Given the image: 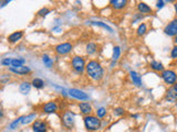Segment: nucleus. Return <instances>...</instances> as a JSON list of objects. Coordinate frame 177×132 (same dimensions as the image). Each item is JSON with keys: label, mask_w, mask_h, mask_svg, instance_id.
<instances>
[{"label": "nucleus", "mask_w": 177, "mask_h": 132, "mask_svg": "<svg viewBox=\"0 0 177 132\" xmlns=\"http://www.w3.org/2000/svg\"><path fill=\"white\" fill-rule=\"evenodd\" d=\"M105 115H106V108H104V107H101L96 110V117L98 118H104Z\"/></svg>", "instance_id": "cd10ccee"}, {"label": "nucleus", "mask_w": 177, "mask_h": 132, "mask_svg": "<svg viewBox=\"0 0 177 132\" xmlns=\"http://www.w3.org/2000/svg\"><path fill=\"white\" fill-rule=\"evenodd\" d=\"M71 65H72V68L79 74H83L84 70H85L86 65H85V61L83 57L81 56H74L71 60Z\"/></svg>", "instance_id": "7ed1b4c3"}, {"label": "nucleus", "mask_w": 177, "mask_h": 132, "mask_svg": "<svg viewBox=\"0 0 177 132\" xmlns=\"http://www.w3.org/2000/svg\"><path fill=\"white\" fill-rule=\"evenodd\" d=\"M96 50H98V46H96L95 43H88V45H86V52H88V54H90V55H92V54H94L96 52Z\"/></svg>", "instance_id": "393cba45"}, {"label": "nucleus", "mask_w": 177, "mask_h": 132, "mask_svg": "<svg viewBox=\"0 0 177 132\" xmlns=\"http://www.w3.org/2000/svg\"><path fill=\"white\" fill-rule=\"evenodd\" d=\"M74 120H75V116L72 111H65L64 115L62 116V123L65 128L71 129L74 125Z\"/></svg>", "instance_id": "39448f33"}, {"label": "nucleus", "mask_w": 177, "mask_h": 132, "mask_svg": "<svg viewBox=\"0 0 177 132\" xmlns=\"http://www.w3.org/2000/svg\"><path fill=\"white\" fill-rule=\"evenodd\" d=\"M31 83H28V81H24L22 84H20L19 86V90H20L21 94H24V95H27V94L30 93V89H31Z\"/></svg>", "instance_id": "2eb2a0df"}, {"label": "nucleus", "mask_w": 177, "mask_h": 132, "mask_svg": "<svg viewBox=\"0 0 177 132\" xmlns=\"http://www.w3.org/2000/svg\"><path fill=\"white\" fill-rule=\"evenodd\" d=\"M137 10L140 13H151L152 8L148 5H146L145 2H140L137 5Z\"/></svg>", "instance_id": "a211bd4d"}, {"label": "nucleus", "mask_w": 177, "mask_h": 132, "mask_svg": "<svg viewBox=\"0 0 177 132\" xmlns=\"http://www.w3.org/2000/svg\"><path fill=\"white\" fill-rule=\"evenodd\" d=\"M22 37H24V32L22 31H17V32H13L12 34H10L8 37V41L10 43H17L19 40H21Z\"/></svg>", "instance_id": "4468645a"}, {"label": "nucleus", "mask_w": 177, "mask_h": 132, "mask_svg": "<svg viewBox=\"0 0 177 132\" xmlns=\"http://www.w3.org/2000/svg\"><path fill=\"white\" fill-rule=\"evenodd\" d=\"M151 68L156 72H163L164 71V66L161 62H157V61H153L151 62Z\"/></svg>", "instance_id": "6ab92c4d"}, {"label": "nucleus", "mask_w": 177, "mask_h": 132, "mask_svg": "<svg viewBox=\"0 0 177 132\" xmlns=\"http://www.w3.org/2000/svg\"><path fill=\"white\" fill-rule=\"evenodd\" d=\"M90 23H91V24H94V26L101 27V28L105 29V30H107L109 32H111V33L113 32L112 28H110V27L107 26L106 23H104V22H101V21H90Z\"/></svg>", "instance_id": "aec40b11"}, {"label": "nucleus", "mask_w": 177, "mask_h": 132, "mask_svg": "<svg viewBox=\"0 0 177 132\" xmlns=\"http://www.w3.org/2000/svg\"><path fill=\"white\" fill-rule=\"evenodd\" d=\"M48 125L42 120H35L32 125V130L35 132H47Z\"/></svg>", "instance_id": "9b49d317"}, {"label": "nucleus", "mask_w": 177, "mask_h": 132, "mask_svg": "<svg viewBox=\"0 0 177 132\" xmlns=\"http://www.w3.org/2000/svg\"><path fill=\"white\" fill-rule=\"evenodd\" d=\"M162 78H163L164 83L167 84V85H173L177 83V74L172 70H166L162 72Z\"/></svg>", "instance_id": "20e7f679"}, {"label": "nucleus", "mask_w": 177, "mask_h": 132, "mask_svg": "<svg viewBox=\"0 0 177 132\" xmlns=\"http://www.w3.org/2000/svg\"><path fill=\"white\" fill-rule=\"evenodd\" d=\"M166 100H168V101L170 102H174V101H177V93L172 88H169L167 91H166Z\"/></svg>", "instance_id": "dca6fc26"}, {"label": "nucleus", "mask_w": 177, "mask_h": 132, "mask_svg": "<svg viewBox=\"0 0 177 132\" xmlns=\"http://www.w3.org/2000/svg\"><path fill=\"white\" fill-rule=\"evenodd\" d=\"M146 31H147V26L145 23H142V24H140L138 26V28H137V35L138 37H142V35H144L145 33H146Z\"/></svg>", "instance_id": "a878e982"}, {"label": "nucleus", "mask_w": 177, "mask_h": 132, "mask_svg": "<svg viewBox=\"0 0 177 132\" xmlns=\"http://www.w3.org/2000/svg\"><path fill=\"white\" fill-rule=\"evenodd\" d=\"M24 58H12V63H11V67H19V66H22L24 64Z\"/></svg>", "instance_id": "b1692460"}, {"label": "nucleus", "mask_w": 177, "mask_h": 132, "mask_svg": "<svg viewBox=\"0 0 177 132\" xmlns=\"http://www.w3.org/2000/svg\"><path fill=\"white\" fill-rule=\"evenodd\" d=\"M79 108L84 116H90L92 112V106L88 102H80Z\"/></svg>", "instance_id": "f8f14e48"}, {"label": "nucleus", "mask_w": 177, "mask_h": 132, "mask_svg": "<svg viewBox=\"0 0 177 132\" xmlns=\"http://www.w3.org/2000/svg\"><path fill=\"white\" fill-rule=\"evenodd\" d=\"M11 63H12V58L6 57L1 60V65H3V66H10V67H11Z\"/></svg>", "instance_id": "c756f323"}, {"label": "nucleus", "mask_w": 177, "mask_h": 132, "mask_svg": "<svg viewBox=\"0 0 177 132\" xmlns=\"http://www.w3.org/2000/svg\"><path fill=\"white\" fill-rule=\"evenodd\" d=\"M84 125L88 131H96L101 128V120L95 116H85L84 117Z\"/></svg>", "instance_id": "f03ea898"}, {"label": "nucleus", "mask_w": 177, "mask_h": 132, "mask_svg": "<svg viewBox=\"0 0 177 132\" xmlns=\"http://www.w3.org/2000/svg\"><path fill=\"white\" fill-rule=\"evenodd\" d=\"M35 117H37L35 114H31V115H29V116H24V119H22V122L21 123H22V125H28V123L31 122Z\"/></svg>", "instance_id": "bb28decb"}, {"label": "nucleus", "mask_w": 177, "mask_h": 132, "mask_svg": "<svg viewBox=\"0 0 177 132\" xmlns=\"http://www.w3.org/2000/svg\"><path fill=\"white\" fill-rule=\"evenodd\" d=\"M73 49V45L71 43H61L58 44L56 47H54V51L59 55H65V54L70 53Z\"/></svg>", "instance_id": "0eeeda50"}, {"label": "nucleus", "mask_w": 177, "mask_h": 132, "mask_svg": "<svg viewBox=\"0 0 177 132\" xmlns=\"http://www.w3.org/2000/svg\"><path fill=\"white\" fill-rule=\"evenodd\" d=\"M69 95L71 97L75 98L78 100H81V101H85V100H88L90 97L86 93H84L83 90H80V89H77V88H72V89H69Z\"/></svg>", "instance_id": "423d86ee"}, {"label": "nucleus", "mask_w": 177, "mask_h": 132, "mask_svg": "<svg viewBox=\"0 0 177 132\" xmlns=\"http://www.w3.org/2000/svg\"><path fill=\"white\" fill-rule=\"evenodd\" d=\"M114 115L115 116H122V115H124V109L123 108H116L114 110Z\"/></svg>", "instance_id": "473e14b6"}, {"label": "nucleus", "mask_w": 177, "mask_h": 132, "mask_svg": "<svg viewBox=\"0 0 177 132\" xmlns=\"http://www.w3.org/2000/svg\"><path fill=\"white\" fill-rule=\"evenodd\" d=\"M49 12H50V10L48 9V8H42L41 10H39V11H38V14H39L40 17H46L48 13H49Z\"/></svg>", "instance_id": "7c9ffc66"}, {"label": "nucleus", "mask_w": 177, "mask_h": 132, "mask_svg": "<svg viewBox=\"0 0 177 132\" xmlns=\"http://www.w3.org/2000/svg\"><path fill=\"white\" fill-rule=\"evenodd\" d=\"M110 3L112 5V7L114 8L115 10H121L126 7L127 1H126V0H112V1H110Z\"/></svg>", "instance_id": "ddd939ff"}, {"label": "nucleus", "mask_w": 177, "mask_h": 132, "mask_svg": "<svg viewBox=\"0 0 177 132\" xmlns=\"http://www.w3.org/2000/svg\"><path fill=\"white\" fill-rule=\"evenodd\" d=\"M174 8H175V12H176V16H177V2L174 3Z\"/></svg>", "instance_id": "c9c22d12"}, {"label": "nucleus", "mask_w": 177, "mask_h": 132, "mask_svg": "<svg viewBox=\"0 0 177 132\" xmlns=\"http://www.w3.org/2000/svg\"><path fill=\"white\" fill-rule=\"evenodd\" d=\"M120 56H121V49H120V46H114V50H113V56H112L113 65H114V63H116V61L120 58Z\"/></svg>", "instance_id": "4be33fe9"}, {"label": "nucleus", "mask_w": 177, "mask_h": 132, "mask_svg": "<svg viewBox=\"0 0 177 132\" xmlns=\"http://www.w3.org/2000/svg\"><path fill=\"white\" fill-rule=\"evenodd\" d=\"M22 119H24V116L22 117H19L18 119H16V120L13 121V122H11V125H10V129H16V128H18V125H19V123L20 122H22Z\"/></svg>", "instance_id": "c85d7f7f"}, {"label": "nucleus", "mask_w": 177, "mask_h": 132, "mask_svg": "<svg viewBox=\"0 0 177 132\" xmlns=\"http://www.w3.org/2000/svg\"><path fill=\"white\" fill-rule=\"evenodd\" d=\"M42 110H43V112H46V114H53V112L58 111V105H56V101H49L43 105Z\"/></svg>", "instance_id": "9d476101"}, {"label": "nucleus", "mask_w": 177, "mask_h": 132, "mask_svg": "<svg viewBox=\"0 0 177 132\" xmlns=\"http://www.w3.org/2000/svg\"><path fill=\"white\" fill-rule=\"evenodd\" d=\"M170 57L177 58V45H175V46L172 49V52H170Z\"/></svg>", "instance_id": "2f4dec72"}, {"label": "nucleus", "mask_w": 177, "mask_h": 132, "mask_svg": "<svg viewBox=\"0 0 177 132\" xmlns=\"http://www.w3.org/2000/svg\"><path fill=\"white\" fill-rule=\"evenodd\" d=\"M164 3H165V1H157L156 7L157 8H163L164 7Z\"/></svg>", "instance_id": "72a5a7b5"}, {"label": "nucleus", "mask_w": 177, "mask_h": 132, "mask_svg": "<svg viewBox=\"0 0 177 132\" xmlns=\"http://www.w3.org/2000/svg\"><path fill=\"white\" fill-rule=\"evenodd\" d=\"M173 89H174V90H175V91H176V93H177V83L175 84L174 86H173Z\"/></svg>", "instance_id": "f704fd0d"}, {"label": "nucleus", "mask_w": 177, "mask_h": 132, "mask_svg": "<svg viewBox=\"0 0 177 132\" xmlns=\"http://www.w3.org/2000/svg\"><path fill=\"white\" fill-rule=\"evenodd\" d=\"M164 32L168 37H176L177 35V18L172 20L164 29Z\"/></svg>", "instance_id": "6e6552de"}, {"label": "nucleus", "mask_w": 177, "mask_h": 132, "mask_svg": "<svg viewBox=\"0 0 177 132\" xmlns=\"http://www.w3.org/2000/svg\"><path fill=\"white\" fill-rule=\"evenodd\" d=\"M9 71L18 75H27L31 73V68L29 66H24V65L19 66V67H9Z\"/></svg>", "instance_id": "1a4fd4ad"}, {"label": "nucleus", "mask_w": 177, "mask_h": 132, "mask_svg": "<svg viewBox=\"0 0 177 132\" xmlns=\"http://www.w3.org/2000/svg\"><path fill=\"white\" fill-rule=\"evenodd\" d=\"M130 75H131V78H132V81H133V84H135L136 86H142V78H141V76L137 74V73L134 72V71H131Z\"/></svg>", "instance_id": "f3484780"}, {"label": "nucleus", "mask_w": 177, "mask_h": 132, "mask_svg": "<svg viewBox=\"0 0 177 132\" xmlns=\"http://www.w3.org/2000/svg\"><path fill=\"white\" fill-rule=\"evenodd\" d=\"M174 43H175V45H177V35L175 37V39H174Z\"/></svg>", "instance_id": "e433bc0d"}, {"label": "nucleus", "mask_w": 177, "mask_h": 132, "mask_svg": "<svg viewBox=\"0 0 177 132\" xmlns=\"http://www.w3.org/2000/svg\"><path fill=\"white\" fill-rule=\"evenodd\" d=\"M31 84H32L33 87H35L37 89H41V88L44 87V81H42L41 78H33Z\"/></svg>", "instance_id": "412c9836"}, {"label": "nucleus", "mask_w": 177, "mask_h": 132, "mask_svg": "<svg viewBox=\"0 0 177 132\" xmlns=\"http://www.w3.org/2000/svg\"><path fill=\"white\" fill-rule=\"evenodd\" d=\"M176 108H177V104H176Z\"/></svg>", "instance_id": "4c0bfd02"}, {"label": "nucleus", "mask_w": 177, "mask_h": 132, "mask_svg": "<svg viewBox=\"0 0 177 132\" xmlns=\"http://www.w3.org/2000/svg\"><path fill=\"white\" fill-rule=\"evenodd\" d=\"M86 74L88 75L90 78H92L93 81H101L104 76V71L103 67L101 66V64L98 61H90V62L86 64Z\"/></svg>", "instance_id": "f257e3e1"}, {"label": "nucleus", "mask_w": 177, "mask_h": 132, "mask_svg": "<svg viewBox=\"0 0 177 132\" xmlns=\"http://www.w3.org/2000/svg\"><path fill=\"white\" fill-rule=\"evenodd\" d=\"M42 62H43L44 66H47L48 68L52 67V65H53V61H52V58L50 57V56H48V55L42 56Z\"/></svg>", "instance_id": "5701e85b"}]
</instances>
